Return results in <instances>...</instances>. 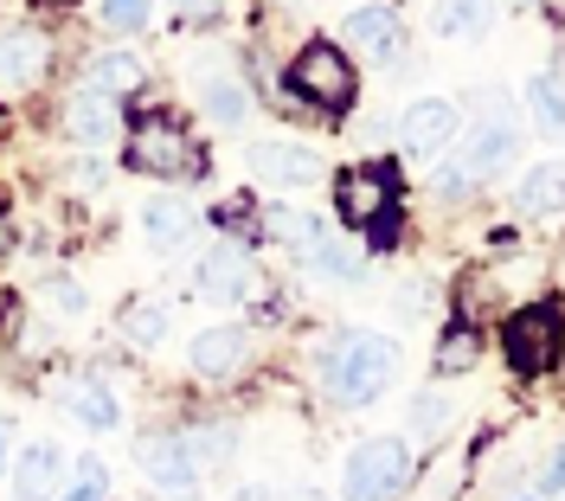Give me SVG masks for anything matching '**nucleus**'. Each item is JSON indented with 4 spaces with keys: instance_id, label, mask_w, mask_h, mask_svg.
I'll return each mask as SVG.
<instances>
[{
    "instance_id": "3",
    "label": "nucleus",
    "mask_w": 565,
    "mask_h": 501,
    "mask_svg": "<svg viewBox=\"0 0 565 501\" xmlns=\"http://www.w3.org/2000/svg\"><path fill=\"white\" fill-rule=\"evenodd\" d=\"M412 476V450L398 437H366L348 457V476H341V501H386L398 495V482Z\"/></svg>"
},
{
    "instance_id": "34",
    "label": "nucleus",
    "mask_w": 565,
    "mask_h": 501,
    "mask_svg": "<svg viewBox=\"0 0 565 501\" xmlns=\"http://www.w3.org/2000/svg\"><path fill=\"white\" fill-rule=\"evenodd\" d=\"M232 501H270V489H264V482H250V489H238Z\"/></svg>"
},
{
    "instance_id": "31",
    "label": "nucleus",
    "mask_w": 565,
    "mask_h": 501,
    "mask_svg": "<svg viewBox=\"0 0 565 501\" xmlns=\"http://www.w3.org/2000/svg\"><path fill=\"white\" fill-rule=\"evenodd\" d=\"M141 20H148V0H104V26H116V33H129Z\"/></svg>"
},
{
    "instance_id": "32",
    "label": "nucleus",
    "mask_w": 565,
    "mask_h": 501,
    "mask_svg": "<svg viewBox=\"0 0 565 501\" xmlns=\"http://www.w3.org/2000/svg\"><path fill=\"white\" fill-rule=\"evenodd\" d=\"M45 302H58L65 316H84V309H90V302H84V289L71 284V277H52V284H45Z\"/></svg>"
},
{
    "instance_id": "33",
    "label": "nucleus",
    "mask_w": 565,
    "mask_h": 501,
    "mask_svg": "<svg viewBox=\"0 0 565 501\" xmlns=\"http://www.w3.org/2000/svg\"><path fill=\"white\" fill-rule=\"evenodd\" d=\"M174 7L186 20H218V13H225V0H174Z\"/></svg>"
},
{
    "instance_id": "12",
    "label": "nucleus",
    "mask_w": 565,
    "mask_h": 501,
    "mask_svg": "<svg viewBox=\"0 0 565 501\" xmlns=\"http://www.w3.org/2000/svg\"><path fill=\"white\" fill-rule=\"evenodd\" d=\"M45 58H52L45 33H0V90H26V84H39Z\"/></svg>"
},
{
    "instance_id": "16",
    "label": "nucleus",
    "mask_w": 565,
    "mask_h": 501,
    "mask_svg": "<svg viewBox=\"0 0 565 501\" xmlns=\"http://www.w3.org/2000/svg\"><path fill=\"white\" fill-rule=\"evenodd\" d=\"M250 354V334L245 328H206L200 341H193V373H206V380H218V373H232L238 360Z\"/></svg>"
},
{
    "instance_id": "14",
    "label": "nucleus",
    "mask_w": 565,
    "mask_h": 501,
    "mask_svg": "<svg viewBox=\"0 0 565 501\" xmlns=\"http://www.w3.org/2000/svg\"><path fill=\"white\" fill-rule=\"evenodd\" d=\"M58 476H65V450L58 444H26L20 463H13V489H20V501H52Z\"/></svg>"
},
{
    "instance_id": "24",
    "label": "nucleus",
    "mask_w": 565,
    "mask_h": 501,
    "mask_svg": "<svg viewBox=\"0 0 565 501\" xmlns=\"http://www.w3.org/2000/svg\"><path fill=\"white\" fill-rule=\"evenodd\" d=\"M476 354H482V341H476L469 322L444 328V341H437V373H462V366H476Z\"/></svg>"
},
{
    "instance_id": "8",
    "label": "nucleus",
    "mask_w": 565,
    "mask_h": 501,
    "mask_svg": "<svg viewBox=\"0 0 565 501\" xmlns=\"http://www.w3.org/2000/svg\"><path fill=\"white\" fill-rule=\"evenodd\" d=\"M257 289V264H250L245 245H212L206 257H200V296H212V302H238V296H250Z\"/></svg>"
},
{
    "instance_id": "2",
    "label": "nucleus",
    "mask_w": 565,
    "mask_h": 501,
    "mask_svg": "<svg viewBox=\"0 0 565 501\" xmlns=\"http://www.w3.org/2000/svg\"><path fill=\"white\" fill-rule=\"evenodd\" d=\"M289 90L302 97L309 109H348L353 104V65L341 45H328V39H316V45H302L296 52V65H289Z\"/></svg>"
},
{
    "instance_id": "6",
    "label": "nucleus",
    "mask_w": 565,
    "mask_h": 501,
    "mask_svg": "<svg viewBox=\"0 0 565 501\" xmlns=\"http://www.w3.org/2000/svg\"><path fill=\"white\" fill-rule=\"evenodd\" d=\"M514 148H521V136H514V122L508 116H489L469 142H462V161L457 168H444V186H462V180H489L501 174L508 161H514Z\"/></svg>"
},
{
    "instance_id": "29",
    "label": "nucleus",
    "mask_w": 565,
    "mask_h": 501,
    "mask_svg": "<svg viewBox=\"0 0 565 501\" xmlns=\"http://www.w3.org/2000/svg\"><path fill=\"white\" fill-rule=\"evenodd\" d=\"M186 450H193V463H200V469L225 463V457H232V430L212 425V430H200V437H186Z\"/></svg>"
},
{
    "instance_id": "10",
    "label": "nucleus",
    "mask_w": 565,
    "mask_h": 501,
    "mask_svg": "<svg viewBox=\"0 0 565 501\" xmlns=\"http://www.w3.org/2000/svg\"><path fill=\"white\" fill-rule=\"evenodd\" d=\"M450 136H457V109L437 104V97H424V104H412L405 116H398V142L418 148V154H437Z\"/></svg>"
},
{
    "instance_id": "4",
    "label": "nucleus",
    "mask_w": 565,
    "mask_h": 501,
    "mask_svg": "<svg viewBox=\"0 0 565 501\" xmlns=\"http://www.w3.org/2000/svg\"><path fill=\"white\" fill-rule=\"evenodd\" d=\"M129 168L136 174H161V180H180V174H200V148L193 136L168 122V116H148L129 129Z\"/></svg>"
},
{
    "instance_id": "18",
    "label": "nucleus",
    "mask_w": 565,
    "mask_h": 501,
    "mask_svg": "<svg viewBox=\"0 0 565 501\" xmlns=\"http://www.w3.org/2000/svg\"><path fill=\"white\" fill-rule=\"evenodd\" d=\"M193 206H180V200H148V213H141V232L154 238L161 250H180L186 238H193Z\"/></svg>"
},
{
    "instance_id": "7",
    "label": "nucleus",
    "mask_w": 565,
    "mask_h": 501,
    "mask_svg": "<svg viewBox=\"0 0 565 501\" xmlns=\"http://www.w3.org/2000/svg\"><path fill=\"white\" fill-rule=\"evenodd\" d=\"M334 206L348 225H380L392 218V174L386 168H348L334 180Z\"/></svg>"
},
{
    "instance_id": "13",
    "label": "nucleus",
    "mask_w": 565,
    "mask_h": 501,
    "mask_svg": "<svg viewBox=\"0 0 565 501\" xmlns=\"http://www.w3.org/2000/svg\"><path fill=\"white\" fill-rule=\"evenodd\" d=\"M250 174H257V180H270V186H309V180L321 174V161L309 154V148L264 142V148H250Z\"/></svg>"
},
{
    "instance_id": "25",
    "label": "nucleus",
    "mask_w": 565,
    "mask_h": 501,
    "mask_svg": "<svg viewBox=\"0 0 565 501\" xmlns=\"http://www.w3.org/2000/svg\"><path fill=\"white\" fill-rule=\"evenodd\" d=\"M97 90H104V97H129V90H141V58H129V52L97 58Z\"/></svg>"
},
{
    "instance_id": "22",
    "label": "nucleus",
    "mask_w": 565,
    "mask_h": 501,
    "mask_svg": "<svg viewBox=\"0 0 565 501\" xmlns=\"http://www.w3.org/2000/svg\"><path fill=\"white\" fill-rule=\"evenodd\" d=\"M437 33H450V39H482V33H489V0H444V13H437Z\"/></svg>"
},
{
    "instance_id": "5",
    "label": "nucleus",
    "mask_w": 565,
    "mask_h": 501,
    "mask_svg": "<svg viewBox=\"0 0 565 501\" xmlns=\"http://www.w3.org/2000/svg\"><path fill=\"white\" fill-rule=\"evenodd\" d=\"M559 348H565V322L553 302L508 316V360H514V373H546L559 360Z\"/></svg>"
},
{
    "instance_id": "19",
    "label": "nucleus",
    "mask_w": 565,
    "mask_h": 501,
    "mask_svg": "<svg viewBox=\"0 0 565 501\" xmlns=\"http://www.w3.org/2000/svg\"><path fill=\"white\" fill-rule=\"evenodd\" d=\"M65 412L77 418V425H90V430H116V425H122V405H116V393H109V386H97V380L71 386Z\"/></svg>"
},
{
    "instance_id": "15",
    "label": "nucleus",
    "mask_w": 565,
    "mask_h": 501,
    "mask_svg": "<svg viewBox=\"0 0 565 501\" xmlns=\"http://www.w3.org/2000/svg\"><path fill=\"white\" fill-rule=\"evenodd\" d=\"M141 469L154 476V489H174V495H186V489L200 482V463H193L186 437H161V444H141Z\"/></svg>"
},
{
    "instance_id": "27",
    "label": "nucleus",
    "mask_w": 565,
    "mask_h": 501,
    "mask_svg": "<svg viewBox=\"0 0 565 501\" xmlns=\"http://www.w3.org/2000/svg\"><path fill=\"white\" fill-rule=\"evenodd\" d=\"M58 501H109V469L104 457H77V482Z\"/></svg>"
},
{
    "instance_id": "1",
    "label": "nucleus",
    "mask_w": 565,
    "mask_h": 501,
    "mask_svg": "<svg viewBox=\"0 0 565 501\" xmlns=\"http://www.w3.org/2000/svg\"><path fill=\"white\" fill-rule=\"evenodd\" d=\"M392 373H398V348H392L386 334H341L334 366H328V386L348 405H373L392 386Z\"/></svg>"
},
{
    "instance_id": "21",
    "label": "nucleus",
    "mask_w": 565,
    "mask_h": 501,
    "mask_svg": "<svg viewBox=\"0 0 565 501\" xmlns=\"http://www.w3.org/2000/svg\"><path fill=\"white\" fill-rule=\"evenodd\" d=\"M309 277H360V238H321L309 250Z\"/></svg>"
},
{
    "instance_id": "37",
    "label": "nucleus",
    "mask_w": 565,
    "mask_h": 501,
    "mask_svg": "<svg viewBox=\"0 0 565 501\" xmlns=\"http://www.w3.org/2000/svg\"><path fill=\"white\" fill-rule=\"evenodd\" d=\"M302 501H321V495H316V489H309V495H302Z\"/></svg>"
},
{
    "instance_id": "23",
    "label": "nucleus",
    "mask_w": 565,
    "mask_h": 501,
    "mask_svg": "<svg viewBox=\"0 0 565 501\" xmlns=\"http://www.w3.org/2000/svg\"><path fill=\"white\" fill-rule=\"evenodd\" d=\"M264 232L282 238V245H309V250L321 245V225L309 213H296V206H270V213H264Z\"/></svg>"
},
{
    "instance_id": "28",
    "label": "nucleus",
    "mask_w": 565,
    "mask_h": 501,
    "mask_svg": "<svg viewBox=\"0 0 565 501\" xmlns=\"http://www.w3.org/2000/svg\"><path fill=\"white\" fill-rule=\"evenodd\" d=\"M161 334H168V309H161V302H136V309H129V341L154 348Z\"/></svg>"
},
{
    "instance_id": "26",
    "label": "nucleus",
    "mask_w": 565,
    "mask_h": 501,
    "mask_svg": "<svg viewBox=\"0 0 565 501\" xmlns=\"http://www.w3.org/2000/svg\"><path fill=\"white\" fill-rule=\"evenodd\" d=\"M245 90H238V77H212L206 84V116L212 122H225V129H238L245 122Z\"/></svg>"
},
{
    "instance_id": "35",
    "label": "nucleus",
    "mask_w": 565,
    "mask_h": 501,
    "mask_svg": "<svg viewBox=\"0 0 565 501\" xmlns=\"http://www.w3.org/2000/svg\"><path fill=\"white\" fill-rule=\"evenodd\" d=\"M0 469H7V425H0Z\"/></svg>"
},
{
    "instance_id": "20",
    "label": "nucleus",
    "mask_w": 565,
    "mask_h": 501,
    "mask_svg": "<svg viewBox=\"0 0 565 501\" xmlns=\"http://www.w3.org/2000/svg\"><path fill=\"white\" fill-rule=\"evenodd\" d=\"M527 104H533V122L546 129V136H565V84L553 72H540L527 84Z\"/></svg>"
},
{
    "instance_id": "30",
    "label": "nucleus",
    "mask_w": 565,
    "mask_h": 501,
    "mask_svg": "<svg viewBox=\"0 0 565 501\" xmlns=\"http://www.w3.org/2000/svg\"><path fill=\"white\" fill-rule=\"evenodd\" d=\"M444 418H450L444 393H424V398H418V412H412V430H418V437H430V430H444Z\"/></svg>"
},
{
    "instance_id": "9",
    "label": "nucleus",
    "mask_w": 565,
    "mask_h": 501,
    "mask_svg": "<svg viewBox=\"0 0 565 501\" xmlns=\"http://www.w3.org/2000/svg\"><path fill=\"white\" fill-rule=\"evenodd\" d=\"M65 129L77 136L84 148H109L116 136H122V116H116V97H104V90H84V97H71L65 109Z\"/></svg>"
},
{
    "instance_id": "38",
    "label": "nucleus",
    "mask_w": 565,
    "mask_h": 501,
    "mask_svg": "<svg viewBox=\"0 0 565 501\" xmlns=\"http://www.w3.org/2000/svg\"><path fill=\"white\" fill-rule=\"evenodd\" d=\"M0 129H7V122H0Z\"/></svg>"
},
{
    "instance_id": "11",
    "label": "nucleus",
    "mask_w": 565,
    "mask_h": 501,
    "mask_svg": "<svg viewBox=\"0 0 565 501\" xmlns=\"http://www.w3.org/2000/svg\"><path fill=\"white\" fill-rule=\"evenodd\" d=\"M398 7H360V13H348V45L360 52V58H392L398 52Z\"/></svg>"
},
{
    "instance_id": "17",
    "label": "nucleus",
    "mask_w": 565,
    "mask_h": 501,
    "mask_svg": "<svg viewBox=\"0 0 565 501\" xmlns=\"http://www.w3.org/2000/svg\"><path fill=\"white\" fill-rule=\"evenodd\" d=\"M514 206H521V218H559L565 213V168H553V161L527 168L521 193H514Z\"/></svg>"
},
{
    "instance_id": "36",
    "label": "nucleus",
    "mask_w": 565,
    "mask_h": 501,
    "mask_svg": "<svg viewBox=\"0 0 565 501\" xmlns=\"http://www.w3.org/2000/svg\"><path fill=\"white\" fill-rule=\"evenodd\" d=\"M0 257H7V218H0Z\"/></svg>"
}]
</instances>
